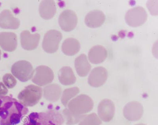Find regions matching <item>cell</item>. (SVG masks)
<instances>
[{"instance_id": "16", "label": "cell", "mask_w": 158, "mask_h": 125, "mask_svg": "<svg viewBox=\"0 0 158 125\" xmlns=\"http://www.w3.org/2000/svg\"><path fill=\"white\" fill-rule=\"evenodd\" d=\"M20 25V21L14 17L9 10H5L0 13V27L3 29H17Z\"/></svg>"}, {"instance_id": "1", "label": "cell", "mask_w": 158, "mask_h": 125, "mask_svg": "<svg viewBox=\"0 0 158 125\" xmlns=\"http://www.w3.org/2000/svg\"><path fill=\"white\" fill-rule=\"evenodd\" d=\"M28 108L15 98L0 97V125H15L29 113Z\"/></svg>"}, {"instance_id": "6", "label": "cell", "mask_w": 158, "mask_h": 125, "mask_svg": "<svg viewBox=\"0 0 158 125\" xmlns=\"http://www.w3.org/2000/svg\"><path fill=\"white\" fill-rule=\"evenodd\" d=\"M148 14L144 8L137 6L127 11L125 15L126 23L132 27H136L143 25L146 22Z\"/></svg>"}, {"instance_id": "15", "label": "cell", "mask_w": 158, "mask_h": 125, "mask_svg": "<svg viewBox=\"0 0 158 125\" xmlns=\"http://www.w3.org/2000/svg\"><path fill=\"white\" fill-rule=\"evenodd\" d=\"M106 16L99 10H94L88 12L85 18V23L88 27L97 28L100 27L105 22Z\"/></svg>"}, {"instance_id": "12", "label": "cell", "mask_w": 158, "mask_h": 125, "mask_svg": "<svg viewBox=\"0 0 158 125\" xmlns=\"http://www.w3.org/2000/svg\"><path fill=\"white\" fill-rule=\"evenodd\" d=\"M108 78L106 69L102 67H97L92 70L89 76L88 83L93 87H99L105 83Z\"/></svg>"}, {"instance_id": "22", "label": "cell", "mask_w": 158, "mask_h": 125, "mask_svg": "<svg viewBox=\"0 0 158 125\" xmlns=\"http://www.w3.org/2000/svg\"><path fill=\"white\" fill-rule=\"evenodd\" d=\"M58 78L60 83L65 86L73 85L77 81V78L73 69L69 67H64L60 69Z\"/></svg>"}, {"instance_id": "11", "label": "cell", "mask_w": 158, "mask_h": 125, "mask_svg": "<svg viewBox=\"0 0 158 125\" xmlns=\"http://www.w3.org/2000/svg\"><path fill=\"white\" fill-rule=\"evenodd\" d=\"M97 112L100 119L108 123L112 120L115 115V105L112 101L109 99H104L99 103Z\"/></svg>"}, {"instance_id": "10", "label": "cell", "mask_w": 158, "mask_h": 125, "mask_svg": "<svg viewBox=\"0 0 158 125\" xmlns=\"http://www.w3.org/2000/svg\"><path fill=\"white\" fill-rule=\"evenodd\" d=\"M143 114V108L142 104L134 101L128 103L124 107L123 114L127 120L136 122L142 118Z\"/></svg>"}, {"instance_id": "3", "label": "cell", "mask_w": 158, "mask_h": 125, "mask_svg": "<svg viewBox=\"0 0 158 125\" xmlns=\"http://www.w3.org/2000/svg\"><path fill=\"white\" fill-rule=\"evenodd\" d=\"M43 90L40 87L31 85L25 87L18 95V100L26 107H32L37 104L41 99Z\"/></svg>"}, {"instance_id": "28", "label": "cell", "mask_w": 158, "mask_h": 125, "mask_svg": "<svg viewBox=\"0 0 158 125\" xmlns=\"http://www.w3.org/2000/svg\"><path fill=\"white\" fill-rule=\"evenodd\" d=\"M7 88L2 82H0V97L5 96L8 94Z\"/></svg>"}, {"instance_id": "26", "label": "cell", "mask_w": 158, "mask_h": 125, "mask_svg": "<svg viewBox=\"0 0 158 125\" xmlns=\"http://www.w3.org/2000/svg\"><path fill=\"white\" fill-rule=\"evenodd\" d=\"M3 81L6 86L8 88H12L15 87L17 81L15 77L10 74H6L3 77Z\"/></svg>"}, {"instance_id": "29", "label": "cell", "mask_w": 158, "mask_h": 125, "mask_svg": "<svg viewBox=\"0 0 158 125\" xmlns=\"http://www.w3.org/2000/svg\"><path fill=\"white\" fill-rule=\"evenodd\" d=\"M135 125H147L144 123H138V124Z\"/></svg>"}, {"instance_id": "8", "label": "cell", "mask_w": 158, "mask_h": 125, "mask_svg": "<svg viewBox=\"0 0 158 125\" xmlns=\"http://www.w3.org/2000/svg\"><path fill=\"white\" fill-rule=\"evenodd\" d=\"M32 82L39 86L49 85L53 81L54 74L53 70L46 66H40L35 69Z\"/></svg>"}, {"instance_id": "23", "label": "cell", "mask_w": 158, "mask_h": 125, "mask_svg": "<svg viewBox=\"0 0 158 125\" xmlns=\"http://www.w3.org/2000/svg\"><path fill=\"white\" fill-rule=\"evenodd\" d=\"M80 92V89L77 87L65 89L62 94L61 97V103L64 106L67 107L68 104L72 98L78 95Z\"/></svg>"}, {"instance_id": "14", "label": "cell", "mask_w": 158, "mask_h": 125, "mask_svg": "<svg viewBox=\"0 0 158 125\" xmlns=\"http://www.w3.org/2000/svg\"><path fill=\"white\" fill-rule=\"evenodd\" d=\"M18 46L17 36L12 32L0 33V47L6 51L13 52Z\"/></svg>"}, {"instance_id": "5", "label": "cell", "mask_w": 158, "mask_h": 125, "mask_svg": "<svg viewBox=\"0 0 158 125\" xmlns=\"http://www.w3.org/2000/svg\"><path fill=\"white\" fill-rule=\"evenodd\" d=\"M11 72L20 81L25 82L32 78L35 70L30 62L22 60L16 62L12 65Z\"/></svg>"}, {"instance_id": "17", "label": "cell", "mask_w": 158, "mask_h": 125, "mask_svg": "<svg viewBox=\"0 0 158 125\" xmlns=\"http://www.w3.org/2000/svg\"><path fill=\"white\" fill-rule=\"evenodd\" d=\"M108 55L106 49L101 45L94 46L88 53V59L93 64H99L103 62Z\"/></svg>"}, {"instance_id": "20", "label": "cell", "mask_w": 158, "mask_h": 125, "mask_svg": "<svg viewBox=\"0 0 158 125\" xmlns=\"http://www.w3.org/2000/svg\"><path fill=\"white\" fill-rule=\"evenodd\" d=\"M74 64L77 74L80 77L87 76L91 70V64L84 54H80L76 58Z\"/></svg>"}, {"instance_id": "27", "label": "cell", "mask_w": 158, "mask_h": 125, "mask_svg": "<svg viewBox=\"0 0 158 125\" xmlns=\"http://www.w3.org/2000/svg\"><path fill=\"white\" fill-rule=\"evenodd\" d=\"M157 2V1H148L147 4L148 9L150 11V12L152 15H157L158 14Z\"/></svg>"}, {"instance_id": "4", "label": "cell", "mask_w": 158, "mask_h": 125, "mask_svg": "<svg viewBox=\"0 0 158 125\" xmlns=\"http://www.w3.org/2000/svg\"><path fill=\"white\" fill-rule=\"evenodd\" d=\"M68 109L72 113L79 115H84L92 110L94 102L89 95L81 94L69 102Z\"/></svg>"}, {"instance_id": "25", "label": "cell", "mask_w": 158, "mask_h": 125, "mask_svg": "<svg viewBox=\"0 0 158 125\" xmlns=\"http://www.w3.org/2000/svg\"><path fill=\"white\" fill-rule=\"evenodd\" d=\"M102 123L101 119L96 113L85 115L78 125H101Z\"/></svg>"}, {"instance_id": "24", "label": "cell", "mask_w": 158, "mask_h": 125, "mask_svg": "<svg viewBox=\"0 0 158 125\" xmlns=\"http://www.w3.org/2000/svg\"><path fill=\"white\" fill-rule=\"evenodd\" d=\"M63 116L64 120L65 119L66 123L68 125H73L77 124L83 119L85 115H79L72 113L68 109L65 108L63 111Z\"/></svg>"}, {"instance_id": "9", "label": "cell", "mask_w": 158, "mask_h": 125, "mask_svg": "<svg viewBox=\"0 0 158 125\" xmlns=\"http://www.w3.org/2000/svg\"><path fill=\"white\" fill-rule=\"evenodd\" d=\"M77 17L75 12L66 10L60 14L59 18V23L61 29L69 32L73 30L77 26Z\"/></svg>"}, {"instance_id": "7", "label": "cell", "mask_w": 158, "mask_h": 125, "mask_svg": "<svg viewBox=\"0 0 158 125\" xmlns=\"http://www.w3.org/2000/svg\"><path fill=\"white\" fill-rule=\"evenodd\" d=\"M63 38L60 31L50 30L45 34L42 42V46L45 52L48 53L56 52L58 50L59 43Z\"/></svg>"}, {"instance_id": "30", "label": "cell", "mask_w": 158, "mask_h": 125, "mask_svg": "<svg viewBox=\"0 0 158 125\" xmlns=\"http://www.w3.org/2000/svg\"><path fill=\"white\" fill-rule=\"evenodd\" d=\"M1 50H0V60H1Z\"/></svg>"}, {"instance_id": "19", "label": "cell", "mask_w": 158, "mask_h": 125, "mask_svg": "<svg viewBox=\"0 0 158 125\" xmlns=\"http://www.w3.org/2000/svg\"><path fill=\"white\" fill-rule=\"evenodd\" d=\"M61 87L57 84H49L44 88V98L49 102H57L61 96Z\"/></svg>"}, {"instance_id": "13", "label": "cell", "mask_w": 158, "mask_h": 125, "mask_svg": "<svg viewBox=\"0 0 158 125\" xmlns=\"http://www.w3.org/2000/svg\"><path fill=\"white\" fill-rule=\"evenodd\" d=\"M40 38L39 33L32 34L29 31L24 30L20 34L21 45L25 50H34L39 45Z\"/></svg>"}, {"instance_id": "18", "label": "cell", "mask_w": 158, "mask_h": 125, "mask_svg": "<svg viewBox=\"0 0 158 125\" xmlns=\"http://www.w3.org/2000/svg\"><path fill=\"white\" fill-rule=\"evenodd\" d=\"M57 8L56 4L53 0L42 1L39 7V12L40 16L48 20L51 19L56 14Z\"/></svg>"}, {"instance_id": "21", "label": "cell", "mask_w": 158, "mask_h": 125, "mask_svg": "<svg viewBox=\"0 0 158 125\" xmlns=\"http://www.w3.org/2000/svg\"><path fill=\"white\" fill-rule=\"evenodd\" d=\"M81 46L78 40L73 38L66 39L62 45V50L65 54L72 56L75 55L80 50Z\"/></svg>"}, {"instance_id": "2", "label": "cell", "mask_w": 158, "mask_h": 125, "mask_svg": "<svg viewBox=\"0 0 158 125\" xmlns=\"http://www.w3.org/2000/svg\"><path fill=\"white\" fill-rule=\"evenodd\" d=\"M64 119L61 112L56 109L31 113L23 125H62Z\"/></svg>"}]
</instances>
